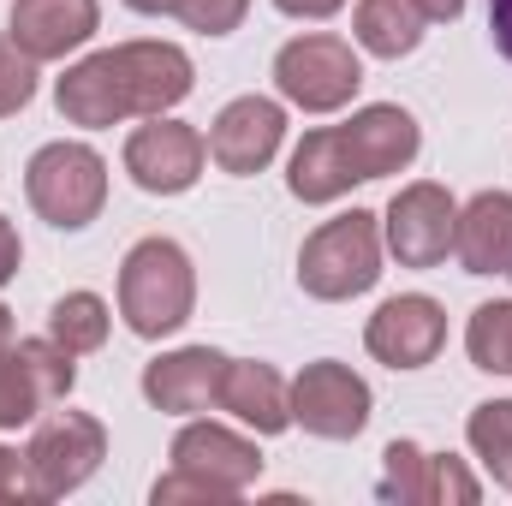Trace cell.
<instances>
[{
  "label": "cell",
  "instance_id": "cell-1",
  "mask_svg": "<svg viewBox=\"0 0 512 506\" xmlns=\"http://www.w3.org/2000/svg\"><path fill=\"white\" fill-rule=\"evenodd\" d=\"M167 477H155L149 501L173 506V501H239L262 477V453H256L251 435L227 429V423H209V417H191L179 435H173V453H167Z\"/></svg>",
  "mask_w": 512,
  "mask_h": 506
},
{
  "label": "cell",
  "instance_id": "cell-2",
  "mask_svg": "<svg viewBox=\"0 0 512 506\" xmlns=\"http://www.w3.org/2000/svg\"><path fill=\"white\" fill-rule=\"evenodd\" d=\"M197 310V268L179 239H137L120 262V322L137 340H167Z\"/></svg>",
  "mask_w": 512,
  "mask_h": 506
},
{
  "label": "cell",
  "instance_id": "cell-3",
  "mask_svg": "<svg viewBox=\"0 0 512 506\" xmlns=\"http://www.w3.org/2000/svg\"><path fill=\"white\" fill-rule=\"evenodd\" d=\"M382 215L370 209H352V215H334L322 221L304 251H298V286L322 304H346V298H364L376 280H382Z\"/></svg>",
  "mask_w": 512,
  "mask_h": 506
},
{
  "label": "cell",
  "instance_id": "cell-4",
  "mask_svg": "<svg viewBox=\"0 0 512 506\" xmlns=\"http://www.w3.org/2000/svg\"><path fill=\"white\" fill-rule=\"evenodd\" d=\"M24 197H30V209L48 227L84 233L102 215V203H108V161H102V149H90L78 137L42 143L30 155V167H24Z\"/></svg>",
  "mask_w": 512,
  "mask_h": 506
},
{
  "label": "cell",
  "instance_id": "cell-5",
  "mask_svg": "<svg viewBox=\"0 0 512 506\" xmlns=\"http://www.w3.org/2000/svg\"><path fill=\"white\" fill-rule=\"evenodd\" d=\"M274 90L298 114H340L364 90V60L346 36L310 30V36H292L274 54Z\"/></svg>",
  "mask_w": 512,
  "mask_h": 506
},
{
  "label": "cell",
  "instance_id": "cell-6",
  "mask_svg": "<svg viewBox=\"0 0 512 506\" xmlns=\"http://www.w3.org/2000/svg\"><path fill=\"white\" fill-rule=\"evenodd\" d=\"M108 459V429L90 411H54L24 441V483L30 501H66L78 495Z\"/></svg>",
  "mask_w": 512,
  "mask_h": 506
},
{
  "label": "cell",
  "instance_id": "cell-7",
  "mask_svg": "<svg viewBox=\"0 0 512 506\" xmlns=\"http://www.w3.org/2000/svg\"><path fill=\"white\" fill-rule=\"evenodd\" d=\"M376 417V393L340 358H316L292 376V423L316 441H358Z\"/></svg>",
  "mask_w": 512,
  "mask_h": 506
},
{
  "label": "cell",
  "instance_id": "cell-8",
  "mask_svg": "<svg viewBox=\"0 0 512 506\" xmlns=\"http://www.w3.org/2000/svg\"><path fill=\"white\" fill-rule=\"evenodd\" d=\"M453 227H459L453 191L435 185V179H417V185L393 191V203L382 215V245L399 268H435L453 251Z\"/></svg>",
  "mask_w": 512,
  "mask_h": 506
},
{
  "label": "cell",
  "instance_id": "cell-9",
  "mask_svg": "<svg viewBox=\"0 0 512 506\" xmlns=\"http://www.w3.org/2000/svg\"><path fill=\"white\" fill-rule=\"evenodd\" d=\"M203 161H209V137L173 114H155L126 137V173L149 197H185L203 179Z\"/></svg>",
  "mask_w": 512,
  "mask_h": 506
},
{
  "label": "cell",
  "instance_id": "cell-10",
  "mask_svg": "<svg viewBox=\"0 0 512 506\" xmlns=\"http://www.w3.org/2000/svg\"><path fill=\"white\" fill-rule=\"evenodd\" d=\"M364 346L387 370H423L447 346V310L429 292H399L364 322Z\"/></svg>",
  "mask_w": 512,
  "mask_h": 506
},
{
  "label": "cell",
  "instance_id": "cell-11",
  "mask_svg": "<svg viewBox=\"0 0 512 506\" xmlns=\"http://www.w3.org/2000/svg\"><path fill=\"white\" fill-rule=\"evenodd\" d=\"M286 143V102L274 96H233L215 126H209V161L233 179H251L262 173Z\"/></svg>",
  "mask_w": 512,
  "mask_h": 506
},
{
  "label": "cell",
  "instance_id": "cell-12",
  "mask_svg": "<svg viewBox=\"0 0 512 506\" xmlns=\"http://www.w3.org/2000/svg\"><path fill=\"white\" fill-rule=\"evenodd\" d=\"M96 30H102V0H12V12H6V36L36 66L90 48Z\"/></svg>",
  "mask_w": 512,
  "mask_h": 506
},
{
  "label": "cell",
  "instance_id": "cell-13",
  "mask_svg": "<svg viewBox=\"0 0 512 506\" xmlns=\"http://www.w3.org/2000/svg\"><path fill=\"white\" fill-rule=\"evenodd\" d=\"M54 108H60L66 126H84V131H108V126L137 120L131 114L126 72H120V54L114 48H96V54L72 60L66 78L54 84Z\"/></svg>",
  "mask_w": 512,
  "mask_h": 506
},
{
  "label": "cell",
  "instance_id": "cell-14",
  "mask_svg": "<svg viewBox=\"0 0 512 506\" xmlns=\"http://www.w3.org/2000/svg\"><path fill=\"white\" fill-rule=\"evenodd\" d=\"M221 376H227V352L215 346H173L161 358L143 364V399L167 417H203L221 399Z\"/></svg>",
  "mask_w": 512,
  "mask_h": 506
},
{
  "label": "cell",
  "instance_id": "cell-15",
  "mask_svg": "<svg viewBox=\"0 0 512 506\" xmlns=\"http://www.w3.org/2000/svg\"><path fill=\"white\" fill-rule=\"evenodd\" d=\"M120 72H126L131 90V114L137 120H155V114H173L191 90H197V66L179 42H155V36H137L120 42Z\"/></svg>",
  "mask_w": 512,
  "mask_h": 506
},
{
  "label": "cell",
  "instance_id": "cell-16",
  "mask_svg": "<svg viewBox=\"0 0 512 506\" xmlns=\"http://www.w3.org/2000/svg\"><path fill=\"white\" fill-rule=\"evenodd\" d=\"M346 155H352V167H358V179H387V173H405L411 161H417V149H423V126L399 108V102H370V108H358L346 126Z\"/></svg>",
  "mask_w": 512,
  "mask_h": 506
},
{
  "label": "cell",
  "instance_id": "cell-17",
  "mask_svg": "<svg viewBox=\"0 0 512 506\" xmlns=\"http://www.w3.org/2000/svg\"><path fill=\"white\" fill-rule=\"evenodd\" d=\"M233 423H245L251 435H286L292 429V381L262 358H227L221 399H215Z\"/></svg>",
  "mask_w": 512,
  "mask_h": 506
},
{
  "label": "cell",
  "instance_id": "cell-18",
  "mask_svg": "<svg viewBox=\"0 0 512 506\" xmlns=\"http://www.w3.org/2000/svg\"><path fill=\"white\" fill-rule=\"evenodd\" d=\"M352 185H364V179H358V167H352V155H346L340 126L304 131L298 149H292V161H286V191H292L298 203L322 209V203H340Z\"/></svg>",
  "mask_w": 512,
  "mask_h": 506
},
{
  "label": "cell",
  "instance_id": "cell-19",
  "mask_svg": "<svg viewBox=\"0 0 512 506\" xmlns=\"http://www.w3.org/2000/svg\"><path fill=\"white\" fill-rule=\"evenodd\" d=\"M453 256L465 274H507L512 262V191H477L459 209Z\"/></svg>",
  "mask_w": 512,
  "mask_h": 506
},
{
  "label": "cell",
  "instance_id": "cell-20",
  "mask_svg": "<svg viewBox=\"0 0 512 506\" xmlns=\"http://www.w3.org/2000/svg\"><path fill=\"white\" fill-rule=\"evenodd\" d=\"M423 24H429V18L417 12V0H358V12H352V36H358V48L376 54V60H405V54H417Z\"/></svg>",
  "mask_w": 512,
  "mask_h": 506
},
{
  "label": "cell",
  "instance_id": "cell-21",
  "mask_svg": "<svg viewBox=\"0 0 512 506\" xmlns=\"http://www.w3.org/2000/svg\"><path fill=\"white\" fill-rule=\"evenodd\" d=\"M108 328H114V310H108L102 292H66V298H54V310H48V340H60L72 358L102 352V346H108Z\"/></svg>",
  "mask_w": 512,
  "mask_h": 506
},
{
  "label": "cell",
  "instance_id": "cell-22",
  "mask_svg": "<svg viewBox=\"0 0 512 506\" xmlns=\"http://www.w3.org/2000/svg\"><path fill=\"white\" fill-rule=\"evenodd\" d=\"M465 441H471V453L483 459V471L495 477V489L512 495V399H483V405H471Z\"/></svg>",
  "mask_w": 512,
  "mask_h": 506
},
{
  "label": "cell",
  "instance_id": "cell-23",
  "mask_svg": "<svg viewBox=\"0 0 512 506\" xmlns=\"http://www.w3.org/2000/svg\"><path fill=\"white\" fill-rule=\"evenodd\" d=\"M54 399H48V387L36 376V364L24 358V346L12 340L6 352H0V429H24V423H36V411H48Z\"/></svg>",
  "mask_w": 512,
  "mask_h": 506
},
{
  "label": "cell",
  "instance_id": "cell-24",
  "mask_svg": "<svg viewBox=\"0 0 512 506\" xmlns=\"http://www.w3.org/2000/svg\"><path fill=\"white\" fill-rule=\"evenodd\" d=\"M465 352H471L477 370L512 376V298H495V304H477V310H471Z\"/></svg>",
  "mask_w": 512,
  "mask_h": 506
},
{
  "label": "cell",
  "instance_id": "cell-25",
  "mask_svg": "<svg viewBox=\"0 0 512 506\" xmlns=\"http://www.w3.org/2000/svg\"><path fill=\"white\" fill-rule=\"evenodd\" d=\"M423 447L417 441H387L382 453V483H376V495L393 506H423Z\"/></svg>",
  "mask_w": 512,
  "mask_h": 506
},
{
  "label": "cell",
  "instance_id": "cell-26",
  "mask_svg": "<svg viewBox=\"0 0 512 506\" xmlns=\"http://www.w3.org/2000/svg\"><path fill=\"white\" fill-rule=\"evenodd\" d=\"M483 483L465 471V459L453 453H429L423 459V506H477Z\"/></svg>",
  "mask_w": 512,
  "mask_h": 506
},
{
  "label": "cell",
  "instance_id": "cell-27",
  "mask_svg": "<svg viewBox=\"0 0 512 506\" xmlns=\"http://www.w3.org/2000/svg\"><path fill=\"white\" fill-rule=\"evenodd\" d=\"M30 102H36V60L12 36H0V120L24 114Z\"/></svg>",
  "mask_w": 512,
  "mask_h": 506
},
{
  "label": "cell",
  "instance_id": "cell-28",
  "mask_svg": "<svg viewBox=\"0 0 512 506\" xmlns=\"http://www.w3.org/2000/svg\"><path fill=\"white\" fill-rule=\"evenodd\" d=\"M245 12H251V0H179L173 6V18L197 36H233L245 24Z\"/></svg>",
  "mask_w": 512,
  "mask_h": 506
},
{
  "label": "cell",
  "instance_id": "cell-29",
  "mask_svg": "<svg viewBox=\"0 0 512 506\" xmlns=\"http://www.w3.org/2000/svg\"><path fill=\"white\" fill-rule=\"evenodd\" d=\"M30 501V483H24V453L18 447H0V506Z\"/></svg>",
  "mask_w": 512,
  "mask_h": 506
},
{
  "label": "cell",
  "instance_id": "cell-30",
  "mask_svg": "<svg viewBox=\"0 0 512 506\" xmlns=\"http://www.w3.org/2000/svg\"><path fill=\"white\" fill-rule=\"evenodd\" d=\"M18 268H24V245H18V227L0 215V286L6 280H18Z\"/></svg>",
  "mask_w": 512,
  "mask_h": 506
},
{
  "label": "cell",
  "instance_id": "cell-31",
  "mask_svg": "<svg viewBox=\"0 0 512 506\" xmlns=\"http://www.w3.org/2000/svg\"><path fill=\"white\" fill-rule=\"evenodd\" d=\"M274 6H280L286 18H310V24H322V18H334L346 0H274Z\"/></svg>",
  "mask_w": 512,
  "mask_h": 506
},
{
  "label": "cell",
  "instance_id": "cell-32",
  "mask_svg": "<svg viewBox=\"0 0 512 506\" xmlns=\"http://www.w3.org/2000/svg\"><path fill=\"white\" fill-rule=\"evenodd\" d=\"M489 36H495V48L512 60V0H489Z\"/></svg>",
  "mask_w": 512,
  "mask_h": 506
},
{
  "label": "cell",
  "instance_id": "cell-33",
  "mask_svg": "<svg viewBox=\"0 0 512 506\" xmlns=\"http://www.w3.org/2000/svg\"><path fill=\"white\" fill-rule=\"evenodd\" d=\"M417 12H423L429 24H453V18L465 12V0H417Z\"/></svg>",
  "mask_w": 512,
  "mask_h": 506
},
{
  "label": "cell",
  "instance_id": "cell-34",
  "mask_svg": "<svg viewBox=\"0 0 512 506\" xmlns=\"http://www.w3.org/2000/svg\"><path fill=\"white\" fill-rule=\"evenodd\" d=\"M131 12H143V18H173V6L179 0H126Z\"/></svg>",
  "mask_w": 512,
  "mask_h": 506
},
{
  "label": "cell",
  "instance_id": "cell-35",
  "mask_svg": "<svg viewBox=\"0 0 512 506\" xmlns=\"http://www.w3.org/2000/svg\"><path fill=\"white\" fill-rule=\"evenodd\" d=\"M6 346H12V310L0 304V352H6Z\"/></svg>",
  "mask_w": 512,
  "mask_h": 506
},
{
  "label": "cell",
  "instance_id": "cell-36",
  "mask_svg": "<svg viewBox=\"0 0 512 506\" xmlns=\"http://www.w3.org/2000/svg\"><path fill=\"white\" fill-rule=\"evenodd\" d=\"M507 280H512V262H507Z\"/></svg>",
  "mask_w": 512,
  "mask_h": 506
}]
</instances>
